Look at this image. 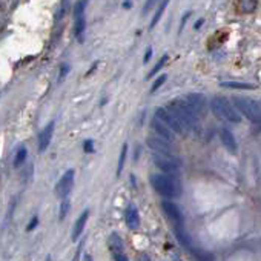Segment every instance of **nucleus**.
<instances>
[{
  "label": "nucleus",
  "instance_id": "39448f33",
  "mask_svg": "<svg viewBox=\"0 0 261 261\" xmlns=\"http://www.w3.org/2000/svg\"><path fill=\"white\" fill-rule=\"evenodd\" d=\"M155 117L160 118L161 121L166 123V125H168L175 134H185V132H186L185 126L182 125V121L178 120V118L169 111L168 108H166V109H164V108H158L157 111H155Z\"/></svg>",
  "mask_w": 261,
  "mask_h": 261
},
{
  "label": "nucleus",
  "instance_id": "6e6552de",
  "mask_svg": "<svg viewBox=\"0 0 261 261\" xmlns=\"http://www.w3.org/2000/svg\"><path fill=\"white\" fill-rule=\"evenodd\" d=\"M154 163H155L157 168H160L164 172H175V171H178V168H180V161H178L177 158H174L172 155L157 154L154 157Z\"/></svg>",
  "mask_w": 261,
  "mask_h": 261
},
{
  "label": "nucleus",
  "instance_id": "c85d7f7f",
  "mask_svg": "<svg viewBox=\"0 0 261 261\" xmlns=\"http://www.w3.org/2000/svg\"><path fill=\"white\" fill-rule=\"evenodd\" d=\"M37 224H38V218H37V217H34V218L31 220V222H30V224L26 226V230L31 232L33 229H36V227H37Z\"/></svg>",
  "mask_w": 261,
  "mask_h": 261
},
{
  "label": "nucleus",
  "instance_id": "9b49d317",
  "mask_svg": "<svg viewBox=\"0 0 261 261\" xmlns=\"http://www.w3.org/2000/svg\"><path fill=\"white\" fill-rule=\"evenodd\" d=\"M150 126H152V129L155 131V134H157L158 137H161V139L168 140V142L174 139V134H175V132L166 125V123L161 121L160 118L154 117L152 121H150Z\"/></svg>",
  "mask_w": 261,
  "mask_h": 261
},
{
  "label": "nucleus",
  "instance_id": "7c9ffc66",
  "mask_svg": "<svg viewBox=\"0 0 261 261\" xmlns=\"http://www.w3.org/2000/svg\"><path fill=\"white\" fill-rule=\"evenodd\" d=\"M137 261H150L149 255L145 254V252H140L139 255H137Z\"/></svg>",
  "mask_w": 261,
  "mask_h": 261
},
{
  "label": "nucleus",
  "instance_id": "4be33fe9",
  "mask_svg": "<svg viewBox=\"0 0 261 261\" xmlns=\"http://www.w3.org/2000/svg\"><path fill=\"white\" fill-rule=\"evenodd\" d=\"M26 157H28V150H26V148H25V146H22V148L17 150V154H16V158H14V166H16V168L22 166V164L25 163V160H26Z\"/></svg>",
  "mask_w": 261,
  "mask_h": 261
},
{
  "label": "nucleus",
  "instance_id": "0eeeda50",
  "mask_svg": "<svg viewBox=\"0 0 261 261\" xmlns=\"http://www.w3.org/2000/svg\"><path fill=\"white\" fill-rule=\"evenodd\" d=\"M74 171L70 169V171H66L63 174V177L59 180V183L56 185V195L62 200H65L68 197V194L71 192L73 186H74Z\"/></svg>",
  "mask_w": 261,
  "mask_h": 261
},
{
  "label": "nucleus",
  "instance_id": "f8f14e48",
  "mask_svg": "<svg viewBox=\"0 0 261 261\" xmlns=\"http://www.w3.org/2000/svg\"><path fill=\"white\" fill-rule=\"evenodd\" d=\"M54 125H56V123L49 121L45 126V129L40 132V135H38V150L40 152H43V150L48 149V146L52 140V135H54Z\"/></svg>",
  "mask_w": 261,
  "mask_h": 261
},
{
  "label": "nucleus",
  "instance_id": "f704fd0d",
  "mask_svg": "<svg viewBox=\"0 0 261 261\" xmlns=\"http://www.w3.org/2000/svg\"><path fill=\"white\" fill-rule=\"evenodd\" d=\"M85 261H94V260H92V257H91V255H88V254H86V255H85Z\"/></svg>",
  "mask_w": 261,
  "mask_h": 261
},
{
  "label": "nucleus",
  "instance_id": "423d86ee",
  "mask_svg": "<svg viewBox=\"0 0 261 261\" xmlns=\"http://www.w3.org/2000/svg\"><path fill=\"white\" fill-rule=\"evenodd\" d=\"M187 105L192 108V111H194L198 117H204L206 112H208V100L203 94H198V92H190L186 95Z\"/></svg>",
  "mask_w": 261,
  "mask_h": 261
},
{
  "label": "nucleus",
  "instance_id": "ddd939ff",
  "mask_svg": "<svg viewBox=\"0 0 261 261\" xmlns=\"http://www.w3.org/2000/svg\"><path fill=\"white\" fill-rule=\"evenodd\" d=\"M220 140H222L223 146L229 150L230 154H237V142H235V137L229 129H222L220 132Z\"/></svg>",
  "mask_w": 261,
  "mask_h": 261
},
{
  "label": "nucleus",
  "instance_id": "4468645a",
  "mask_svg": "<svg viewBox=\"0 0 261 261\" xmlns=\"http://www.w3.org/2000/svg\"><path fill=\"white\" fill-rule=\"evenodd\" d=\"M88 218H89V211H83V214H81L78 218H77V222L73 227V241H77L80 238V235L83 233L85 230V226H86V222H88Z\"/></svg>",
  "mask_w": 261,
  "mask_h": 261
},
{
  "label": "nucleus",
  "instance_id": "b1692460",
  "mask_svg": "<svg viewBox=\"0 0 261 261\" xmlns=\"http://www.w3.org/2000/svg\"><path fill=\"white\" fill-rule=\"evenodd\" d=\"M70 208H71L70 200L65 198V200L62 201V204H60V214H59V218H60V220H63V218L66 217V214H68V211H70Z\"/></svg>",
  "mask_w": 261,
  "mask_h": 261
},
{
  "label": "nucleus",
  "instance_id": "e433bc0d",
  "mask_svg": "<svg viewBox=\"0 0 261 261\" xmlns=\"http://www.w3.org/2000/svg\"><path fill=\"white\" fill-rule=\"evenodd\" d=\"M46 261H52V258H51V255H48V257H46Z\"/></svg>",
  "mask_w": 261,
  "mask_h": 261
},
{
  "label": "nucleus",
  "instance_id": "9d476101",
  "mask_svg": "<svg viewBox=\"0 0 261 261\" xmlns=\"http://www.w3.org/2000/svg\"><path fill=\"white\" fill-rule=\"evenodd\" d=\"M161 208H163L164 214H166L175 224L182 226V223H183V214H182L180 208H178V206H177L174 201L164 200V201L161 203Z\"/></svg>",
  "mask_w": 261,
  "mask_h": 261
},
{
  "label": "nucleus",
  "instance_id": "dca6fc26",
  "mask_svg": "<svg viewBox=\"0 0 261 261\" xmlns=\"http://www.w3.org/2000/svg\"><path fill=\"white\" fill-rule=\"evenodd\" d=\"M258 6V0H235V9L240 14H252Z\"/></svg>",
  "mask_w": 261,
  "mask_h": 261
},
{
  "label": "nucleus",
  "instance_id": "393cba45",
  "mask_svg": "<svg viewBox=\"0 0 261 261\" xmlns=\"http://www.w3.org/2000/svg\"><path fill=\"white\" fill-rule=\"evenodd\" d=\"M166 62H168V56H163V59H161V60H158V63H157V65L154 66V70L149 73V77H152L154 74H157V73H158V71L161 70V68H163V65H164V63H166Z\"/></svg>",
  "mask_w": 261,
  "mask_h": 261
},
{
  "label": "nucleus",
  "instance_id": "20e7f679",
  "mask_svg": "<svg viewBox=\"0 0 261 261\" xmlns=\"http://www.w3.org/2000/svg\"><path fill=\"white\" fill-rule=\"evenodd\" d=\"M233 106L247 120H251L252 123H261V106L255 100L246 97H235L233 99Z\"/></svg>",
  "mask_w": 261,
  "mask_h": 261
},
{
  "label": "nucleus",
  "instance_id": "aec40b11",
  "mask_svg": "<svg viewBox=\"0 0 261 261\" xmlns=\"http://www.w3.org/2000/svg\"><path fill=\"white\" fill-rule=\"evenodd\" d=\"M169 2H171V0H161L160 6L157 8L155 14H154V17H152V22H150V28H154V26L160 22V19H161V16H163V12H164V9H166V6L169 5Z\"/></svg>",
  "mask_w": 261,
  "mask_h": 261
},
{
  "label": "nucleus",
  "instance_id": "f257e3e1",
  "mask_svg": "<svg viewBox=\"0 0 261 261\" xmlns=\"http://www.w3.org/2000/svg\"><path fill=\"white\" fill-rule=\"evenodd\" d=\"M150 185L158 192L160 195L168 198H177L182 194V186L174 177L163 175V174H154L150 175Z\"/></svg>",
  "mask_w": 261,
  "mask_h": 261
},
{
  "label": "nucleus",
  "instance_id": "72a5a7b5",
  "mask_svg": "<svg viewBox=\"0 0 261 261\" xmlns=\"http://www.w3.org/2000/svg\"><path fill=\"white\" fill-rule=\"evenodd\" d=\"M150 56H152V49H150V48H148V51H146V54H145V63H148V60L150 59Z\"/></svg>",
  "mask_w": 261,
  "mask_h": 261
},
{
  "label": "nucleus",
  "instance_id": "412c9836",
  "mask_svg": "<svg viewBox=\"0 0 261 261\" xmlns=\"http://www.w3.org/2000/svg\"><path fill=\"white\" fill-rule=\"evenodd\" d=\"M85 31V19H83V3H80L78 9H77V34L78 37H81Z\"/></svg>",
  "mask_w": 261,
  "mask_h": 261
},
{
  "label": "nucleus",
  "instance_id": "cd10ccee",
  "mask_svg": "<svg viewBox=\"0 0 261 261\" xmlns=\"http://www.w3.org/2000/svg\"><path fill=\"white\" fill-rule=\"evenodd\" d=\"M83 148H85V152H94V142L92 140H86L83 143Z\"/></svg>",
  "mask_w": 261,
  "mask_h": 261
},
{
  "label": "nucleus",
  "instance_id": "5701e85b",
  "mask_svg": "<svg viewBox=\"0 0 261 261\" xmlns=\"http://www.w3.org/2000/svg\"><path fill=\"white\" fill-rule=\"evenodd\" d=\"M126 154H128V145L125 143V145L121 146V152H120V158H118V166H117V175L121 174V169H123V166H125Z\"/></svg>",
  "mask_w": 261,
  "mask_h": 261
},
{
  "label": "nucleus",
  "instance_id": "f3484780",
  "mask_svg": "<svg viewBox=\"0 0 261 261\" xmlns=\"http://www.w3.org/2000/svg\"><path fill=\"white\" fill-rule=\"evenodd\" d=\"M108 246H109V251H111L112 255H117V254H125V244H123V240L117 235V233H111L109 235V240H108Z\"/></svg>",
  "mask_w": 261,
  "mask_h": 261
},
{
  "label": "nucleus",
  "instance_id": "a878e982",
  "mask_svg": "<svg viewBox=\"0 0 261 261\" xmlns=\"http://www.w3.org/2000/svg\"><path fill=\"white\" fill-rule=\"evenodd\" d=\"M164 81H166V75H160V77L154 81V85H152V89H150V92H155V91L164 83Z\"/></svg>",
  "mask_w": 261,
  "mask_h": 261
},
{
  "label": "nucleus",
  "instance_id": "6ab92c4d",
  "mask_svg": "<svg viewBox=\"0 0 261 261\" xmlns=\"http://www.w3.org/2000/svg\"><path fill=\"white\" fill-rule=\"evenodd\" d=\"M220 86H222V88H229V89H255L254 85L243 83V81H222Z\"/></svg>",
  "mask_w": 261,
  "mask_h": 261
},
{
  "label": "nucleus",
  "instance_id": "bb28decb",
  "mask_svg": "<svg viewBox=\"0 0 261 261\" xmlns=\"http://www.w3.org/2000/svg\"><path fill=\"white\" fill-rule=\"evenodd\" d=\"M157 3V0H146V3H145V8H143V14L146 16L149 9H152V6Z\"/></svg>",
  "mask_w": 261,
  "mask_h": 261
},
{
  "label": "nucleus",
  "instance_id": "1a4fd4ad",
  "mask_svg": "<svg viewBox=\"0 0 261 261\" xmlns=\"http://www.w3.org/2000/svg\"><path fill=\"white\" fill-rule=\"evenodd\" d=\"M148 146L150 149H154L157 154H161V155H172V149H171V145L168 140L161 139V137H149L146 140Z\"/></svg>",
  "mask_w": 261,
  "mask_h": 261
},
{
  "label": "nucleus",
  "instance_id": "2f4dec72",
  "mask_svg": "<svg viewBox=\"0 0 261 261\" xmlns=\"http://www.w3.org/2000/svg\"><path fill=\"white\" fill-rule=\"evenodd\" d=\"M112 257H114V261H129L125 254H117V255H112Z\"/></svg>",
  "mask_w": 261,
  "mask_h": 261
},
{
  "label": "nucleus",
  "instance_id": "f03ea898",
  "mask_svg": "<svg viewBox=\"0 0 261 261\" xmlns=\"http://www.w3.org/2000/svg\"><path fill=\"white\" fill-rule=\"evenodd\" d=\"M169 111L182 121V125L185 126L186 131L189 129H195L197 126V120H198V115L192 111V108L187 105L186 100H182V99H177L174 100L169 106H168Z\"/></svg>",
  "mask_w": 261,
  "mask_h": 261
},
{
  "label": "nucleus",
  "instance_id": "c9c22d12",
  "mask_svg": "<svg viewBox=\"0 0 261 261\" xmlns=\"http://www.w3.org/2000/svg\"><path fill=\"white\" fill-rule=\"evenodd\" d=\"M201 23H203V20H201V22H197V23H195V28H200Z\"/></svg>",
  "mask_w": 261,
  "mask_h": 261
},
{
  "label": "nucleus",
  "instance_id": "473e14b6",
  "mask_svg": "<svg viewBox=\"0 0 261 261\" xmlns=\"http://www.w3.org/2000/svg\"><path fill=\"white\" fill-rule=\"evenodd\" d=\"M195 261H211L209 257H204L201 254H195Z\"/></svg>",
  "mask_w": 261,
  "mask_h": 261
},
{
  "label": "nucleus",
  "instance_id": "2eb2a0df",
  "mask_svg": "<svg viewBox=\"0 0 261 261\" xmlns=\"http://www.w3.org/2000/svg\"><path fill=\"white\" fill-rule=\"evenodd\" d=\"M125 220H126V224L129 229H137L140 224V217H139V211L134 204H129L126 211H125Z\"/></svg>",
  "mask_w": 261,
  "mask_h": 261
},
{
  "label": "nucleus",
  "instance_id": "c756f323",
  "mask_svg": "<svg viewBox=\"0 0 261 261\" xmlns=\"http://www.w3.org/2000/svg\"><path fill=\"white\" fill-rule=\"evenodd\" d=\"M81 247H83V243H81L78 247H77V251H75V254H74V257H73V261H80V254H81Z\"/></svg>",
  "mask_w": 261,
  "mask_h": 261
},
{
  "label": "nucleus",
  "instance_id": "7ed1b4c3",
  "mask_svg": "<svg viewBox=\"0 0 261 261\" xmlns=\"http://www.w3.org/2000/svg\"><path fill=\"white\" fill-rule=\"evenodd\" d=\"M211 109L217 118L226 120L230 123H240L241 115L237 111V108H233L224 97H214L211 100Z\"/></svg>",
  "mask_w": 261,
  "mask_h": 261
},
{
  "label": "nucleus",
  "instance_id": "a211bd4d",
  "mask_svg": "<svg viewBox=\"0 0 261 261\" xmlns=\"http://www.w3.org/2000/svg\"><path fill=\"white\" fill-rule=\"evenodd\" d=\"M175 237H177L178 241H180V244L185 247V249H187V251H190V252H194V244H192L190 237L187 235V233H186L180 226L175 227Z\"/></svg>",
  "mask_w": 261,
  "mask_h": 261
}]
</instances>
